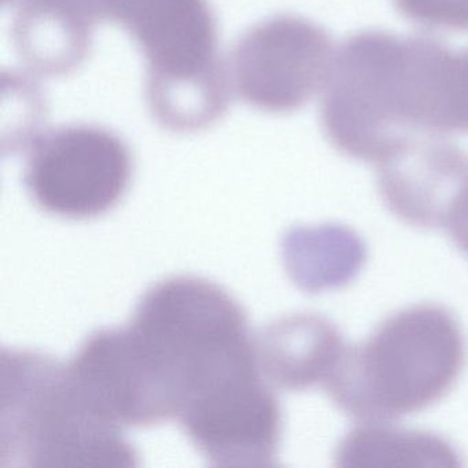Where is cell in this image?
Instances as JSON below:
<instances>
[{
  "label": "cell",
  "instance_id": "1",
  "mask_svg": "<svg viewBox=\"0 0 468 468\" xmlns=\"http://www.w3.org/2000/svg\"><path fill=\"white\" fill-rule=\"evenodd\" d=\"M464 363L457 320L441 306L416 305L345 347L323 386L347 415L385 421L437 404L456 385Z\"/></svg>",
  "mask_w": 468,
  "mask_h": 468
},
{
  "label": "cell",
  "instance_id": "2",
  "mask_svg": "<svg viewBox=\"0 0 468 468\" xmlns=\"http://www.w3.org/2000/svg\"><path fill=\"white\" fill-rule=\"evenodd\" d=\"M122 430L92 415L65 364L35 350L0 356V468L136 465Z\"/></svg>",
  "mask_w": 468,
  "mask_h": 468
},
{
  "label": "cell",
  "instance_id": "3",
  "mask_svg": "<svg viewBox=\"0 0 468 468\" xmlns=\"http://www.w3.org/2000/svg\"><path fill=\"white\" fill-rule=\"evenodd\" d=\"M127 325L186 407L210 388L261 375L245 311L227 290L205 279L158 282Z\"/></svg>",
  "mask_w": 468,
  "mask_h": 468
},
{
  "label": "cell",
  "instance_id": "4",
  "mask_svg": "<svg viewBox=\"0 0 468 468\" xmlns=\"http://www.w3.org/2000/svg\"><path fill=\"white\" fill-rule=\"evenodd\" d=\"M131 175L133 160L124 142L94 125L42 133L27 149V190L40 209L59 218L105 215L124 197Z\"/></svg>",
  "mask_w": 468,
  "mask_h": 468
},
{
  "label": "cell",
  "instance_id": "5",
  "mask_svg": "<svg viewBox=\"0 0 468 468\" xmlns=\"http://www.w3.org/2000/svg\"><path fill=\"white\" fill-rule=\"evenodd\" d=\"M65 371L92 415L120 430L179 419L185 410L128 327L92 333Z\"/></svg>",
  "mask_w": 468,
  "mask_h": 468
},
{
  "label": "cell",
  "instance_id": "6",
  "mask_svg": "<svg viewBox=\"0 0 468 468\" xmlns=\"http://www.w3.org/2000/svg\"><path fill=\"white\" fill-rule=\"evenodd\" d=\"M98 23L122 27L144 51L149 80H175L224 67L207 0H80Z\"/></svg>",
  "mask_w": 468,
  "mask_h": 468
},
{
  "label": "cell",
  "instance_id": "7",
  "mask_svg": "<svg viewBox=\"0 0 468 468\" xmlns=\"http://www.w3.org/2000/svg\"><path fill=\"white\" fill-rule=\"evenodd\" d=\"M179 419L188 440L212 465H276L281 404L260 375L231 380L194 397Z\"/></svg>",
  "mask_w": 468,
  "mask_h": 468
},
{
  "label": "cell",
  "instance_id": "8",
  "mask_svg": "<svg viewBox=\"0 0 468 468\" xmlns=\"http://www.w3.org/2000/svg\"><path fill=\"white\" fill-rule=\"evenodd\" d=\"M323 57L322 37L306 24L292 18L257 24L227 64L232 92L260 111H289L314 91Z\"/></svg>",
  "mask_w": 468,
  "mask_h": 468
},
{
  "label": "cell",
  "instance_id": "9",
  "mask_svg": "<svg viewBox=\"0 0 468 468\" xmlns=\"http://www.w3.org/2000/svg\"><path fill=\"white\" fill-rule=\"evenodd\" d=\"M380 193L391 212L410 226H445L454 202L468 187V158L449 147H426L388 157Z\"/></svg>",
  "mask_w": 468,
  "mask_h": 468
},
{
  "label": "cell",
  "instance_id": "10",
  "mask_svg": "<svg viewBox=\"0 0 468 468\" xmlns=\"http://www.w3.org/2000/svg\"><path fill=\"white\" fill-rule=\"evenodd\" d=\"M345 347L338 328L314 314L279 317L254 339L260 374L286 391L324 385Z\"/></svg>",
  "mask_w": 468,
  "mask_h": 468
},
{
  "label": "cell",
  "instance_id": "11",
  "mask_svg": "<svg viewBox=\"0 0 468 468\" xmlns=\"http://www.w3.org/2000/svg\"><path fill=\"white\" fill-rule=\"evenodd\" d=\"M15 24L18 53L34 72L48 76L83 64L97 26L80 0H18Z\"/></svg>",
  "mask_w": 468,
  "mask_h": 468
},
{
  "label": "cell",
  "instance_id": "12",
  "mask_svg": "<svg viewBox=\"0 0 468 468\" xmlns=\"http://www.w3.org/2000/svg\"><path fill=\"white\" fill-rule=\"evenodd\" d=\"M282 257L301 290L319 292L349 283L366 261V246L342 226L295 227L284 235Z\"/></svg>",
  "mask_w": 468,
  "mask_h": 468
},
{
  "label": "cell",
  "instance_id": "13",
  "mask_svg": "<svg viewBox=\"0 0 468 468\" xmlns=\"http://www.w3.org/2000/svg\"><path fill=\"white\" fill-rule=\"evenodd\" d=\"M339 467H457L459 456L431 432L366 421L344 438L335 453Z\"/></svg>",
  "mask_w": 468,
  "mask_h": 468
},
{
  "label": "cell",
  "instance_id": "14",
  "mask_svg": "<svg viewBox=\"0 0 468 468\" xmlns=\"http://www.w3.org/2000/svg\"><path fill=\"white\" fill-rule=\"evenodd\" d=\"M147 94L161 124L172 131L194 133L221 119L234 92L226 64L204 75L147 81Z\"/></svg>",
  "mask_w": 468,
  "mask_h": 468
},
{
  "label": "cell",
  "instance_id": "15",
  "mask_svg": "<svg viewBox=\"0 0 468 468\" xmlns=\"http://www.w3.org/2000/svg\"><path fill=\"white\" fill-rule=\"evenodd\" d=\"M445 226L454 243L468 257V187L452 207Z\"/></svg>",
  "mask_w": 468,
  "mask_h": 468
}]
</instances>
